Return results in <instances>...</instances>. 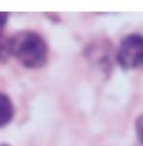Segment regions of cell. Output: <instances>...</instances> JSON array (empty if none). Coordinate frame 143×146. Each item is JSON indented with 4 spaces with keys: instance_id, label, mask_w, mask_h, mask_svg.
Segmentation results:
<instances>
[{
    "instance_id": "2",
    "label": "cell",
    "mask_w": 143,
    "mask_h": 146,
    "mask_svg": "<svg viewBox=\"0 0 143 146\" xmlns=\"http://www.w3.org/2000/svg\"><path fill=\"white\" fill-rule=\"evenodd\" d=\"M116 62L123 69L143 68V35L129 33L121 40L116 51Z\"/></svg>"
},
{
    "instance_id": "4",
    "label": "cell",
    "mask_w": 143,
    "mask_h": 146,
    "mask_svg": "<svg viewBox=\"0 0 143 146\" xmlns=\"http://www.w3.org/2000/svg\"><path fill=\"white\" fill-rule=\"evenodd\" d=\"M9 55V38L4 36V33H0V59L4 60Z\"/></svg>"
},
{
    "instance_id": "6",
    "label": "cell",
    "mask_w": 143,
    "mask_h": 146,
    "mask_svg": "<svg viewBox=\"0 0 143 146\" xmlns=\"http://www.w3.org/2000/svg\"><path fill=\"white\" fill-rule=\"evenodd\" d=\"M8 17H9L8 13L0 12V33H3V30H4L5 25H7V22H8Z\"/></svg>"
},
{
    "instance_id": "3",
    "label": "cell",
    "mask_w": 143,
    "mask_h": 146,
    "mask_svg": "<svg viewBox=\"0 0 143 146\" xmlns=\"http://www.w3.org/2000/svg\"><path fill=\"white\" fill-rule=\"evenodd\" d=\"M14 118V105L5 92L0 91V128L8 126Z\"/></svg>"
},
{
    "instance_id": "7",
    "label": "cell",
    "mask_w": 143,
    "mask_h": 146,
    "mask_svg": "<svg viewBox=\"0 0 143 146\" xmlns=\"http://www.w3.org/2000/svg\"><path fill=\"white\" fill-rule=\"evenodd\" d=\"M0 146H9V145H0Z\"/></svg>"
},
{
    "instance_id": "1",
    "label": "cell",
    "mask_w": 143,
    "mask_h": 146,
    "mask_svg": "<svg viewBox=\"0 0 143 146\" xmlns=\"http://www.w3.org/2000/svg\"><path fill=\"white\" fill-rule=\"evenodd\" d=\"M9 55L15 58L26 68L37 69L47 62L49 48L45 38L38 32L24 30L9 38Z\"/></svg>"
},
{
    "instance_id": "5",
    "label": "cell",
    "mask_w": 143,
    "mask_h": 146,
    "mask_svg": "<svg viewBox=\"0 0 143 146\" xmlns=\"http://www.w3.org/2000/svg\"><path fill=\"white\" fill-rule=\"evenodd\" d=\"M136 132H137V137H138L139 142L143 146V115L138 117L136 121Z\"/></svg>"
}]
</instances>
